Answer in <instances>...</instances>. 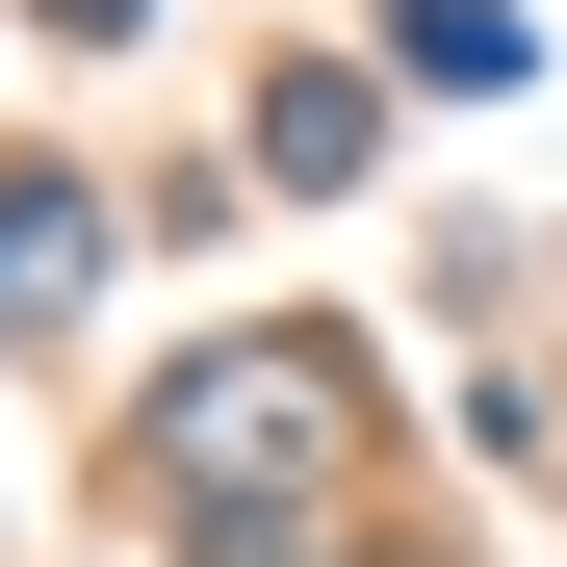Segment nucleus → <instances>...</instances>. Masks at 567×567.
<instances>
[{"label": "nucleus", "instance_id": "nucleus-1", "mask_svg": "<svg viewBox=\"0 0 567 567\" xmlns=\"http://www.w3.org/2000/svg\"><path fill=\"white\" fill-rule=\"evenodd\" d=\"M310 439H336L310 361H207V388H181V464H207V491H233V464H310Z\"/></svg>", "mask_w": 567, "mask_h": 567}]
</instances>
